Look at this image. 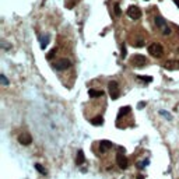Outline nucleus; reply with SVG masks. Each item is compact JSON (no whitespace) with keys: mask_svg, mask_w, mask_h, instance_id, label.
<instances>
[{"mask_svg":"<svg viewBox=\"0 0 179 179\" xmlns=\"http://www.w3.org/2000/svg\"><path fill=\"white\" fill-rule=\"evenodd\" d=\"M0 80H1V84H3V86H7V84H8L7 78L4 77V76H0Z\"/></svg>","mask_w":179,"mask_h":179,"instance_id":"obj_20","label":"nucleus"},{"mask_svg":"<svg viewBox=\"0 0 179 179\" xmlns=\"http://www.w3.org/2000/svg\"><path fill=\"white\" fill-rule=\"evenodd\" d=\"M139 80H143V81H147V83H151L153 81V78L151 77H144V76H137Z\"/></svg>","mask_w":179,"mask_h":179,"instance_id":"obj_17","label":"nucleus"},{"mask_svg":"<svg viewBox=\"0 0 179 179\" xmlns=\"http://www.w3.org/2000/svg\"><path fill=\"white\" fill-rule=\"evenodd\" d=\"M120 56H122V57H126V48H125V45H122V53H120Z\"/></svg>","mask_w":179,"mask_h":179,"instance_id":"obj_21","label":"nucleus"},{"mask_svg":"<svg viewBox=\"0 0 179 179\" xmlns=\"http://www.w3.org/2000/svg\"><path fill=\"white\" fill-rule=\"evenodd\" d=\"M165 69H168V70H173V69H175V62H172V60L167 62L165 63Z\"/></svg>","mask_w":179,"mask_h":179,"instance_id":"obj_15","label":"nucleus"},{"mask_svg":"<svg viewBox=\"0 0 179 179\" xmlns=\"http://www.w3.org/2000/svg\"><path fill=\"white\" fill-rule=\"evenodd\" d=\"M130 63L134 67H143V66H146L148 63V59L146 56H143V55H134L130 59Z\"/></svg>","mask_w":179,"mask_h":179,"instance_id":"obj_1","label":"nucleus"},{"mask_svg":"<svg viewBox=\"0 0 179 179\" xmlns=\"http://www.w3.org/2000/svg\"><path fill=\"white\" fill-rule=\"evenodd\" d=\"M71 66V62L69 59H60L56 62V70H67Z\"/></svg>","mask_w":179,"mask_h":179,"instance_id":"obj_6","label":"nucleus"},{"mask_svg":"<svg viewBox=\"0 0 179 179\" xmlns=\"http://www.w3.org/2000/svg\"><path fill=\"white\" fill-rule=\"evenodd\" d=\"M178 64H179V62H178Z\"/></svg>","mask_w":179,"mask_h":179,"instance_id":"obj_26","label":"nucleus"},{"mask_svg":"<svg viewBox=\"0 0 179 179\" xmlns=\"http://www.w3.org/2000/svg\"><path fill=\"white\" fill-rule=\"evenodd\" d=\"M111 147H112V143L108 140H102L101 143H100V150H101V153H105V151L109 150Z\"/></svg>","mask_w":179,"mask_h":179,"instance_id":"obj_9","label":"nucleus"},{"mask_svg":"<svg viewBox=\"0 0 179 179\" xmlns=\"http://www.w3.org/2000/svg\"><path fill=\"white\" fill-rule=\"evenodd\" d=\"M156 24H157V27L162 28L164 35H169L171 34V28L167 25V23H165V20H164L162 17H156Z\"/></svg>","mask_w":179,"mask_h":179,"instance_id":"obj_4","label":"nucleus"},{"mask_svg":"<svg viewBox=\"0 0 179 179\" xmlns=\"http://www.w3.org/2000/svg\"><path fill=\"white\" fill-rule=\"evenodd\" d=\"M84 161H86V157H84L83 150H78L77 158H76V162H77V165H81V164H84Z\"/></svg>","mask_w":179,"mask_h":179,"instance_id":"obj_10","label":"nucleus"},{"mask_svg":"<svg viewBox=\"0 0 179 179\" xmlns=\"http://www.w3.org/2000/svg\"><path fill=\"white\" fill-rule=\"evenodd\" d=\"M137 179H144V176H143V175H139V176H137Z\"/></svg>","mask_w":179,"mask_h":179,"instance_id":"obj_25","label":"nucleus"},{"mask_svg":"<svg viewBox=\"0 0 179 179\" xmlns=\"http://www.w3.org/2000/svg\"><path fill=\"white\" fill-rule=\"evenodd\" d=\"M55 53H56V49H52V50H50V52L48 53L46 59H49V60H50V59H52V57H53V56H55Z\"/></svg>","mask_w":179,"mask_h":179,"instance_id":"obj_19","label":"nucleus"},{"mask_svg":"<svg viewBox=\"0 0 179 179\" xmlns=\"http://www.w3.org/2000/svg\"><path fill=\"white\" fill-rule=\"evenodd\" d=\"M48 42H49V35H46L45 38H42V41H41V48L42 49H45L48 45Z\"/></svg>","mask_w":179,"mask_h":179,"instance_id":"obj_14","label":"nucleus"},{"mask_svg":"<svg viewBox=\"0 0 179 179\" xmlns=\"http://www.w3.org/2000/svg\"><path fill=\"white\" fill-rule=\"evenodd\" d=\"M18 141H20L23 146H30L32 143L31 134H28V133H21V134L18 136Z\"/></svg>","mask_w":179,"mask_h":179,"instance_id":"obj_8","label":"nucleus"},{"mask_svg":"<svg viewBox=\"0 0 179 179\" xmlns=\"http://www.w3.org/2000/svg\"><path fill=\"white\" fill-rule=\"evenodd\" d=\"M116 162H117V165H119V168L120 169H126L127 168V165H129V162H127V158H126L122 153H119L116 156Z\"/></svg>","mask_w":179,"mask_h":179,"instance_id":"obj_7","label":"nucleus"},{"mask_svg":"<svg viewBox=\"0 0 179 179\" xmlns=\"http://www.w3.org/2000/svg\"><path fill=\"white\" fill-rule=\"evenodd\" d=\"M113 10H115V14H116V16H120V13H122V11H120V7H119V4H115V6H113Z\"/></svg>","mask_w":179,"mask_h":179,"instance_id":"obj_18","label":"nucleus"},{"mask_svg":"<svg viewBox=\"0 0 179 179\" xmlns=\"http://www.w3.org/2000/svg\"><path fill=\"white\" fill-rule=\"evenodd\" d=\"M35 168H37V171L41 172L42 175H46V171H45V169L42 168V165H41V164H35Z\"/></svg>","mask_w":179,"mask_h":179,"instance_id":"obj_16","label":"nucleus"},{"mask_svg":"<svg viewBox=\"0 0 179 179\" xmlns=\"http://www.w3.org/2000/svg\"><path fill=\"white\" fill-rule=\"evenodd\" d=\"M74 4H76V0H71L70 3H66V6H67V7H73Z\"/></svg>","mask_w":179,"mask_h":179,"instance_id":"obj_22","label":"nucleus"},{"mask_svg":"<svg viewBox=\"0 0 179 179\" xmlns=\"http://www.w3.org/2000/svg\"><path fill=\"white\" fill-rule=\"evenodd\" d=\"M130 112V106H122V108L119 109V113H117V116H123V115H127Z\"/></svg>","mask_w":179,"mask_h":179,"instance_id":"obj_13","label":"nucleus"},{"mask_svg":"<svg viewBox=\"0 0 179 179\" xmlns=\"http://www.w3.org/2000/svg\"><path fill=\"white\" fill-rule=\"evenodd\" d=\"M108 88H109V95H111V98H112V100H117L119 95H120V91H119V86H117L116 81H109Z\"/></svg>","mask_w":179,"mask_h":179,"instance_id":"obj_3","label":"nucleus"},{"mask_svg":"<svg viewBox=\"0 0 179 179\" xmlns=\"http://www.w3.org/2000/svg\"><path fill=\"white\" fill-rule=\"evenodd\" d=\"M102 123H104V117L102 116H97L91 120V125H94V126H101Z\"/></svg>","mask_w":179,"mask_h":179,"instance_id":"obj_12","label":"nucleus"},{"mask_svg":"<svg viewBox=\"0 0 179 179\" xmlns=\"http://www.w3.org/2000/svg\"><path fill=\"white\" fill-rule=\"evenodd\" d=\"M127 16L130 18H133V20H137V18L141 17V10L137 6H130L127 8Z\"/></svg>","mask_w":179,"mask_h":179,"instance_id":"obj_5","label":"nucleus"},{"mask_svg":"<svg viewBox=\"0 0 179 179\" xmlns=\"http://www.w3.org/2000/svg\"><path fill=\"white\" fill-rule=\"evenodd\" d=\"M88 95L93 97V98H98V97H102L104 95V91H100V90H88Z\"/></svg>","mask_w":179,"mask_h":179,"instance_id":"obj_11","label":"nucleus"},{"mask_svg":"<svg viewBox=\"0 0 179 179\" xmlns=\"http://www.w3.org/2000/svg\"><path fill=\"white\" fill-rule=\"evenodd\" d=\"M144 105H146V102H140V104H139V108H143Z\"/></svg>","mask_w":179,"mask_h":179,"instance_id":"obj_23","label":"nucleus"},{"mask_svg":"<svg viewBox=\"0 0 179 179\" xmlns=\"http://www.w3.org/2000/svg\"><path fill=\"white\" fill-rule=\"evenodd\" d=\"M148 53L154 57H161L164 55V48L160 45V44H151L148 46Z\"/></svg>","mask_w":179,"mask_h":179,"instance_id":"obj_2","label":"nucleus"},{"mask_svg":"<svg viewBox=\"0 0 179 179\" xmlns=\"http://www.w3.org/2000/svg\"><path fill=\"white\" fill-rule=\"evenodd\" d=\"M173 1H175V4H176V6L179 7V0H173Z\"/></svg>","mask_w":179,"mask_h":179,"instance_id":"obj_24","label":"nucleus"}]
</instances>
